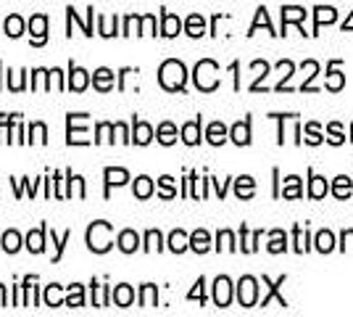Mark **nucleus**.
<instances>
[{
    "label": "nucleus",
    "instance_id": "14",
    "mask_svg": "<svg viewBox=\"0 0 353 317\" xmlns=\"http://www.w3.org/2000/svg\"><path fill=\"white\" fill-rule=\"evenodd\" d=\"M179 32H182V21H179V16L163 11L161 14V35L163 37H176Z\"/></svg>",
    "mask_w": 353,
    "mask_h": 317
},
{
    "label": "nucleus",
    "instance_id": "8",
    "mask_svg": "<svg viewBox=\"0 0 353 317\" xmlns=\"http://www.w3.org/2000/svg\"><path fill=\"white\" fill-rule=\"evenodd\" d=\"M88 85H90V72H85L77 64H72L69 66V82H66V88H72L74 93H82L88 90Z\"/></svg>",
    "mask_w": 353,
    "mask_h": 317
},
{
    "label": "nucleus",
    "instance_id": "4",
    "mask_svg": "<svg viewBox=\"0 0 353 317\" xmlns=\"http://www.w3.org/2000/svg\"><path fill=\"white\" fill-rule=\"evenodd\" d=\"M237 302L243 307H256L259 302V280L250 278V275H243L240 283H237Z\"/></svg>",
    "mask_w": 353,
    "mask_h": 317
},
{
    "label": "nucleus",
    "instance_id": "31",
    "mask_svg": "<svg viewBox=\"0 0 353 317\" xmlns=\"http://www.w3.org/2000/svg\"><path fill=\"white\" fill-rule=\"evenodd\" d=\"M285 249H288V236L282 230H272L269 233V251L272 254H282Z\"/></svg>",
    "mask_w": 353,
    "mask_h": 317
},
{
    "label": "nucleus",
    "instance_id": "45",
    "mask_svg": "<svg viewBox=\"0 0 353 317\" xmlns=\"http://www.w3.org/2000/svg\"><path fill=\"white\" fill-rule=\"evenodd\" d=\"M163 238H161V233H159V230H148L145 233V246H143V249H145V251H161L163 249Z\"/></svg>",
    "mask_w": 353,
    "mask_h": 317
},
{
    "label": "nucleus",
    "instance_id": "58",
    "mask_svg": "<svg viewBox=\"0 0 353 317\" xmlns=\"http://www.w3.org/2000/svg\"><path fill=\"white\" fill-rule=\"evenodd\" d=\"M343 30H345V32H353V11H351V16H348V21L343 24Z\"/></svg>",
    "mask_w": 353,
    "mask_h": 317
},
{
    "label": "nucleus",
    "instance_id": "34",
    "mask_svg": "<svg viewBox=\"0 0 353 317\" xmlns=\"http://www.w3.org/2000/svg\"><path fill=\"white\" fill-rule=\"evenodd\" d=\"M332 249H335V236H332L330 230H319V233H316V251L330 254Z\"/></svg>",
    "mask_w": 353,
    "mask_h": 317
},
{
    "label": "nucleus",
    "instance_id": "32",
    "mask_svg": "<svg viewBox=\"0 0 353 317\" xmlns=\"http://www.w3.org/2000/svg\"><path fill=\"white\" fill-rule=\"evenodd\" d=\"M343 82H345V77H343V72L338 69V61L327 69V88L330 90H343Z\"/></svg>",
    "mask_w": 353,
    "mask_h": 317
},
{
    "label": "nucleus",
    "instance_id": "37",
    "mask_svg": "<svg viewBox=\"0 0 353 317\" xmlns=\"http://www.w3.org/2000/svg\"><path fill=\"white\" fill-rule=\"evenodd\" d=\"M117 16L111 19V16H98V32L103 35V37H114V35H121V32H117Z\"/></svg>",
    "mask_w": 353,
    "mask_h": 317
},
{
    "label": "nucleus",
    "instance_id": "22",
    "mask_svg": "<svg viewBox=\"0 0 353 317\" xmlns=\"http://www.w3.org/2000/svg\"><path fill=\"white\" fill-rule=\"evenodd\" d=\"M190 249L198 251V254H206L208 249H211V236H208L206 230H195L190 236Z\"/></svg>",
    "mask_w": 353,
    "mask_h": 317
},
{
    "label": "nucleus",
    "instance_id": "39",
    "mask_svg": "<svg viewBox=\"0 0 353 317\" xmlns=\"http://www.w3.org/2000/svg\"><path fill=\"white\" fill-rule=\"evenodd\" d=\"M114 133H117V127L111 124V122H101L98 127H95V143H114Z\"/></svg>",
    "mask_w": 353,
    "mask_h": 317
},
{
    "label": "nucleus",
    "instance_id": "44",
    "mask_svg": "<svg viewBox=\"0 0 353 317\" xmlns=\"http://www.w3.org/2000/svg\"><path fill=\"white\" fill-rule=\"evenodd\" d=\"M45 304H48V307H61V304H63L59 283H50V286L45 288Z\"/></svg>",
    "mask_w": 353,
    "mask_h": 317
},
{
    "label": "nucleus",
    "instance_id": "7",
    "mask_svg": "<svg viewBox=\"0 0 353 317\" xmlns=\"http://www.w3.org/2000/svg\"><path fill=\"white\" fill-rule=\"evenodd\" d=\"M30 32H32V46H45V40H48V16L45 14L32 16Z\"/></svg>",
    "mask_w": 353,
    "mask_h": 317
},
{
    "label": "nucleus",
    "instance_id": "25",
    "mask_svg": "<svg viewBox=\"0 0 353 317\" xmlns=\"http://www.w3.org/2000/svg\"><path fill=\"white\" fill-rule=\"evenodd\" d=\"M185 32H188L190 37H201V35L206 32V19H203L201 14L188 16V21H185Z\"/></svg>",
    "mask_w": 353,
    "mask_h": 317
},
{
    "label": "nucleus",
    "instance_id": "9",
    "mask_svg": "<svg viewBox=\"0 0 353 317\" xmlns=\"http://www.w3.org/2000/svg\"><path fill=\"white\" fill-rule=\"evenodd\" d=\"M103 177H105V198H108L111 185H124V182L130 180V172H127V169H121V166H105Z\"/></svg>",
    "mask_w": 353,
    "mask_h": 317
},
{
    "label": "nucleus",
    "instance_id": "6",
    "mask_svg": "<svg viewBox=\"0 0 353 317\" xmlns=\"http://www.w3.org/2000/svg\"><path fill=\"white\" fill-rule=\"evenodd\" d=\"M214 302H216V307H230V302H232V283L227 275H219L214 280Z\"/></svg>",
    "mask_w": 353,
    "mask_h": 317
},
{
    "label": "nucleus",
    "instance_id": "15",
    "mask_svg": "<svg viewBox=\"0 0 353 317\" xmlns=\"http://www.w3.org/2000/svg\"><path fill=\"white\" fill-rule=\"evenodd\" d=\"M230 137L235 140L237 146H248L250 143V119H243V122H237V124H232Z\"/></svg>",
    "mask_w": 353,
    "mask_h": 317
},
{
    "label": "nucleus",
    "instance_id": "33",
    "mask_svg": "<svg viewBox=\"0 0 353 317\" xmlns=\"http://www.w3.org/2000/svg\"><path fill=\"white\" fill-rule=\"evenodd\" d=\"M327 191H330V185H327V180H324V177H319V175H311L309 196H311V198H324V196H327Z\"/></svg>",
    "mask_w": 353,
    "mask_h": 317
},
{
    "label": "nucleus",
    "instance_id": "38",
    "mask_svg": "<svg viewBox=\"0 0 353 317\" xmlns=\"http://www.w3.org/2000/svg\"><path fill=\"white\" fill-rule=\"evenodd\" d=\"M0 246H3V249H6L8 254H16V251L21 249V236H19L16 230H6V236H3Z\"/></svg>",
    "mask_w": 353,
    "mask_h": 317
},
{
    "label": "nucleus",
    "instance_id": "56",
    "mask_svg": "<svg viewBox=\"0 0 353 317\" xmlns=\"http://www.w3.org/2000/svg\"><path fill=\"white\" fill-rule=\"evenodd\" d=\"M74 188H77V196L85 198V180H82L79 175H74Z\"/></svg>",
    "mask_w": 353,
    "mask_h": 317
},
{
    "label": "nucleus",
    "instance_id": "35",
    "mask_svg": "<svg viewBox=\"0 0 353 317\" xmlns=\"http://www.w3.org/2000/svg\"><path fill=\"white\" fill-rule=\"evenodd\" d=\"M353 191V182L351 177H345V175H340V177H335V182H332V193L338 198H348Z\"/></svg>",
    "mask_w": 353,
    "mask_h": 317
},
{
    "label": "nucleus",
    "instance_id": "29",
    "mask_svg": "<svg viewBox=\"0 0 353 317\" xmlns=\"http://www.w3.org/2000/svg\"><path fill=\"white\" fill-rule=\"evenodd\" d=\"M159 304V288L153 286V283H145V286L140 288V307H156Z\"/></svg>",
    "mask_w": 353,
    "mask_h": 317
},
{
    "label": "nucleus",
    "instance_id": "28",
    "mask_svg": "<svg viewBox=\"0 0 353 317\" xmlns=\"http://www.w3.org/2000/svg\"><path fill=\"white\" fill-rule=\"evenodd\" d=\"M235 193H237V198H250V196H253V193H256V182H253V177H248V175L237 177V180H235Z\"/></svg>",
    "mask_w": 353,
    "mask_h": 317
},
{
    "label": "nucleus",
    "instance_id": "41",
    "mask_svg": "<svg viewBox=\"0 0 353 317\" xmlns=\"http://www.w3.org/2000/svg\"><path fill=\"white\" fill-rule=\"evenodd\" d=\"M216 249L219 251H235V236H232V230H219V236H216Z\"/></svg>",
    "mask_w": 353,
    "mask_h": 317
},
{
    "label": "nucleus",
    "instance_id": "18",
    "mask_svg": "<svg viewBox=\"0 0 353 317\" xmlns=\"http://www.w3.org/2000/svg\"><path fill=\"white\" fill-rule=\"evenodd\" d=\"M264 283L269 286V291H266V296L261 299V307H266V304L272 302V299H277V302H280V307H288V302H285V296H280V286L285 283V275H282V278L277 280V283H272L269 278H264Z\"/></svg>",
    "mask_w": 353,
    "mask_h": 317
},
{
    "label": "nucleus",
    "instance_id": "47",
    "mask_svg": "<svg viewBox=\"0 0 353 317\" xmlns=\"http://www.w3.org/2000/svg\"><path fill=\"white\" fill-rule=\"evenodd\" d=\"M259 27H266V30L272 32V35H277V32L272 30V21H269V14H266V8H259V11H256V21H253V27H250L248 35H253V32L259 30Z\"/></svg>",
    "mask_w": 353,
    "mask_h": 317
},
{
    "label": "nucleus",
    "instance_id": "40",
    "mask_svg": "<svg viewBox=\"0 0 353 317\" xmlns=\"http://www.w3.org/2000/svg\"><path fill=\"white\" fill-rule=\"evenodd\" d=\"M90 286H92V291H95V299H92V304H95V307H108V302H111V288L98 286L95 280H92Z\"/></svg>",
    "mask_w": 353,
    "mask_h": 317
},
{
    "label": "nucleus",
    "instance_id": "52",
    "mask_svg": "<svg viewBox=\"0 0 353 317\" xmlns=\"http://www.w3.org/2000/svg\"><path fill=\"white\" fill-rule=\"evenodd\" d=\"M140 35V16H127L124 19V30H121V35Z\"/></svg>",
    "mask_w": 353,
    "mask_h": 317
},
{
    "label": "nucleus",
    "instance_id": "19",
    "mask_svg": "<svg viewBox=\"0 0 353 317\" xmlns=\"http://www.w3.org/2000/svg\"><path fill=\"white\" fill-rule=\"evenodd\" d=\"M3 35H8V37H21V35H24V19L19 14H11L3 21Z\"/></svg>",
    "mask_w": 353,
    "mask_h": 317
},
{
    "label": "nucleus",
    "instance_id": "42",
    "mask_svg": "<svg viewBox=\"0 0 353 317\" xmlns=\"http://www.w3.org/2000/svg\"><path fill=\"white\" fill-rule=\"evenodd\" d=\"M30 143H48V127L43 122H32L30 124Z\"/></svg>",
    "mask_w": 353,
    "mask_h": 317
},
{
    "label": "nucleus",
    "instance_id": "53",
    "mask_svg": "<svg viewBox=\"0 0 353 317\" xmlns=\"http://www.w3.org/2000/svg\"><path fill=\"white\" fill-rule=\"evenodd\" d=\"M203 286H206V280H203V278H198V283H195V288H192L190 294H188V299H198V302L203 304L206 302V294H203Z\"/></svg>",
    "mask_w": 353,
    "mask_h": 317
},
{
    "label": "nucleus",
    "instance_id": "49",
    "mask_svg": "<svg viewBox=\"0 0 353 317\" xmlns=\"http://www.w3.org/2000/svg\"><path fill=\"white\" fill-rule=\"evenodd\" d=\"M19 114H0V143H6L8 140V130H11V124L16 122Z\"/></svg>",
    "mask_w": 353,
    "mask_h": 317
},
{
    "label": "nucleus",
    "instance_id": "48",
    "mask_svg": "<svg viewBox=\"0 0 353 317\" xmlns=\"http://www.w3.org/2000/svg\"><path fill=\"white\" fill-rule=\"evenodd\" d=\"M293 236H295V251L298 254H303V251H309V233L303 230V227H295L293 230Z\"/></svg>",
    "mask_w": 353,
    "mask_h": 317
},
{
    "label": "nucleus",
    "instance_id": "1",
    "mask_svg": "<svg viewBox=\"0 0 353 317\" xmlns=\"http://www.w3.org/2000/svg\"><path fill=\"white\" fill-rule=\"evenodd\" d=\"M159 82H161L163 90H169V93L185 90V82H188V69H185V64L176 59L163 61L161 69H159Z\"/></svg>",
    "mask_w": 353,
    "mask_h": 317
},
{
    "label": "nucleus",
    "instance_id": "30",
    "mask_svg": "<svg viewBox=\"0 0 353 317\" xmlns=\"http://www.w3.org/2000/svg\"><path fill=\"white\" fill-rule=\"evenodd\" d=\"M134 196L140 198V201H145V198L153 196V180L145 177V175H140V177L134 180Z\"/></svg>",
    "mask_w": 353,
    "mask_h": 317
},
{
    "label": "nucleus",
    "instance_id": "24",
    "mask_svg": "<svg viewBox=\"0 0 353 317\" xmlns=\"http://www.w3.org/2000/svg\"><path fill=\"white\" fill-rule=\"evenodd\" d=\"M303 19H306V11H303L301 6H285V8H282V27H285V30H288L290 21L301 24Z\"/></svg>",
    "mask_w": 353,
    "mask_h": 317
},
{
    "label": "nucleus",
    "instance_id": "11",
    "mask_svg": "<svg viewBox=\"0 0 353 317\" xmlns=\"http://www.w3.org/2000/svg\"><path fill=\"white\" fill-rule=\"evenodd\" d=\"M150 140H153V127H150L148 122L134 119L132 122V143H137V146H148Z\"/></svg>",
    "mask_w": 353,
    "mask_h": 317
},
{
    "label": "nucleus",
    "instance_id": "2",
    "mask_svg": "<svg viewBox=\"0 0 353 317\" xmlns=\"http://www.w3.org/2000/svg\"><path fill=\"white\" fill-rule=\"evenodd\" d=\"M114 246V227L105 220H98L88 227V249L95 254H105Z\"/></svg>",
    "mask_w": 353,
    "mask_h": 317
},
{
    "label": "nucleus",
    "instance_id": "59",
    "mask_svg": "<svg viewBox=\"0 0 353 317\" xmlns=\"http://www.w3.org/2000/svg\"><path fill=\"white\" fill-rule=\"evenodd\" d=\"M6 286H0V307H6Z\"/></svg>",
    "mask_w": 353,
    "mask_h": 317
},
{
    "label": "nucleus",
    "instance_id": "50",
    "mask_svg": "<svg viewBox=\"0 0 353 317\" xmlns=\"http://www.w3.org/2000/svg\"><path fill=\"white\" fill-rule=\"evenodd\" d=\"M306 143H311V146H319L322 143V133H319V124L316 122L306 124Z\"/></svg>",
    "mask_w": 353,
    "mask_h": 317
},
{
    "label": "nucleus",
    "instance_id": "36",
    "mask_svg": "<svg viewBox=\"0 0 353 317\" xmlns=\"http://www.w3.org/2000/svg\"><path fill=\"white\" fill-rule=\"evenodd\" d=\"M66 307H85V288L79 286V283H72V286H69Z\"/></svg>",
    "mask_w": 353,
    "mask_h": 317
},
{
    "label": "nucleus",
    "instance_id": "17",
    "mask_svg": "<svg viewBox=\"0 0 353 317\" xmlns=\"http://www.w3.org/2000/svg\"><path fill=\"white\" fill-rule=\"evenodd\" d=\"M111 299H114V304H117V307H130V304L134 302V291H132V286H127V283H121V286H117L114 291H111Z\"/></svg>",
    "mask_w": 353,
    "mask_h": 317
},
{
    "label": "nucleus",
    "instance_id": "43",
    "mask_svg": "<svg viewBox=\"0 0 353 317\" xmlns=\"http://www.w3.org/2000/svg\"><path fill=\"white\" fill-rule=\"evenodd\" d=\"M50 241L56 243V257H53V262H61V257H63V249H66V243L72 241V230H66L61 238H56V233L50 230Z\"/></svg>",
    "mask_w": 353,
    "mask_h": 317
},
{
    "label": "nucleus",
    "instance_id": "54",
    "mask_svg": "<svg viewBox=\"0 0 353 317\" xmlns=\"http://www.w3.org/2000/svg\"><path fill=\"white\" fill-rule=\"evenodd\" d=\"M327 135H330V140H332L335 146H340V143L345 140V137H343V127H340L338 122H332V124L327 127Z\"/></svg>",
    "mask_w": 353,
    "mask_h": 317
},
{
    "label": "nucleus",
    "instance_id": "12",
    "mask_svg": "<svg viewBox=\"0 0 353 317\" xmlns=\"http://www.w3.org/2000/svg\"><path fill=\"white\" fill-rule=\"evenodd\" d=\"M117 243H119V249H121L124 254H134V251L140 249V236H137L134 230H121V233H119V238H117Z\"/></svg>",
    "mask_w": 353,
    "mask_h": 317
},
{
    "label": "nucleus",
    "instance_id": "5",
    "mask_svg": "<svg viewBox=\"0 0 353 317\" xmlns=\"http://www.w3.org/2000/svg\"><path fill=\"white\" fill-rule=\"evenodd\" d=\"M79 119H82V114H69V117H66V127H69L66 143H69V146H88L90 143L88 130H85V127H77Z\"/></svg>",
    "mask_w": 353,
    "mask_h": 317
},
{
    "label": "nucleus",
    "instance_id": "55",
    "mask_svg": "<svg viewBox=\"0 0 353 317\" xmlns=\"http://www.w3.org/2000/svg\"><path fill=\"white\" fill-rule=\"evenodd\" d=\"M114 127H117V135H119V140H121V143H132V135H130L127 124H121V122H117Z\"/></svg>",
    "mask_w": 353,
    "mask_h": 317
},
{
    "label": "nucleus",
    "instance_id": "16",
    "mask_svg": "<svg viewBox=\"0 0 353 317\" xmlns=\"http://www.w3.org/2000/svg\"><path fill=\"white\" fill-rule=\"evenodd\" d=\"M182 140L188 146H198L201 143V117L188 122V124H182Z\"/></svg>",
    "mask_w": 353,
    "mask_h": 317
},
{
    "label": "nucleus",
    "instance_id": "10",
    "mask_svg": "<svg viewBox=\"0 0 353 317\" xmlns=\"http://www.w3.org/2000/svg\"><path fill=\"white\" fill-rule=\"evenodd\" d=\"M92 85H95V90H101V93L114 90V72L105 69V66L95 69V72H92Z\"/></svg>",
    "mask_w": 353,
    "mask_h": 317
},
{
    "label": "nucleus",
    "instance_id": "51",
    "mask_svg": "<svg viewBox=\"0 0 353 317\" xmlns=\"http://www.w3.org/2000/svg\"><path fill=\"white\" fill-rule=\"evenodd\" d=\"M140 35H156V16H140Z\"/></svg>",
    "mask_w": 353,
    "mask_h": 317
},
{
    "label": "nucleus",
    "instance_id": "13",
    "mask_svg": "<svg viewBox=\"0 0 353 317\" xmlns=\"http://www.w3.org/2000/svg\"><path fill=\"white\" fill-rule=\"evenodd\" d=\"M45 236H48V225H40L37 230H30V236H27V249H30L32 254H43Z\"/></svg>",
    "mask_w": 353,
    "mask_h": 317
},
{
    "label": "nucleus",
    "instance_id": "23",
    "mask_svg": "<svg viewBox=\"0 0 353 317\" xmlns=\"http://www.w3.org/2000/svg\"><path fill=\"white\" fill-rule=\"evenodd\" d=\"M206 140L211 146H221V143L227 140V127H224L221 122H211L206 130Z\"/></svg>",
    "mask_w": 353,
    "mask_h": 317
},
{
    "label": "nucleus",
    "instance_id": "20",
    "mask_svg": "<svg viewBox=\"0 0 353 317\" xmlns=\"http://www.w3.org/2000/svg\"><path fill=\"white\" fill-rule=\"evenodd\" d=\"M169 249H172L174 254L188 251V249H190V236H188L185 230H174V233L169 236Z\"/></svg>",
    "mask_w": 353,
    "mask_h": 317
},
{
    "label": "nucleus",
    "instance_id": "46",
    "mask_svg": "<svg viewBox=\"0 0 353 317\" xmlns=\"http://www.w3.org/2000/svg\"><path fill=\"white\" fill-rule=\"evenodd\" d=\"M159 196H161V198H174V196H176L174 177H169V175H163L161 180H159Z\"/></svg>",
    "mask_w": 353,
    "mask_h": 317
},
{
    "label": "nucleus",
    "instance_id": "57",
    "mask_svg": "<svg viewBox=\"0 0 353 317\" xmlns=\"http://www.w3.org/2000/svg\"><path fill=\"white\" fill-rule=\"evenodd\" d=\"M348 243H351V249H353V230H345V233H343V249H345Z\"/></svg>",
    "mask_w": 353,
    "mask_h": 317
},
{
    "label": "nucleus",
    "instance_id": "3",
    "mask_svg": "<svg viewBox=\"0 0 353 317\" xmlns=\"http://www.w3.org/2000/svg\"><path fill=\"white\" fill-rule=\"evenodd\" d=\"M192 79H195V88L203 93H211L219 88V66L216 61L203 59L195 64V72H192Z\"/></svg>",
    "mask_w": 353,
    "mask_h": 317
},
{
    "label": "nucleus",
    "instance_id": "26",
    "mask_svg": "<svg viewBox=\"0 0 353 317\" xmlns=\"http://www.w3.org/2000/svg\"><path fill=\"white\" fill-rule=\"evenodd\" d=\"M156 137H159L161 146H172V143L176 140V127L172 124V122H161L159 130H156Z\"/></svg>",
    "mask_w": 353,
    "mask_h": 317
},
{
    "label": "nucleus",
    "instance_id": "27",
    "mask_svg": "<svg viewBox=\"0 0 353 317\" xmlns=\"http://www.w3.org/2000/svg\"><path fill=\"white\" fill-rule=\"evenodd\" d=\"M282 198H301L303 196V191H301V177H295V175H290V177H285V188L280 191Z\"/></svg>",
    "mask_w": 353,
    "mask_h": 317
},
{
    "label": "nucleus",
    "instance_id": "21",
    "mask_svg": "<svg viewBox=\"0 0 353 317\" xmlns=\"http://www.w3.org/2000/svg\"><path fill=\"white\" fill-rule=\"evenodd\" d=\"M335 19H338V11H335V8L319 6V8H316V14H314V35H316V30H319V27H324V24H332Z\"/></svg>",
    "mask_w": 353,
    "mask_h": 317
}]
</instances>
